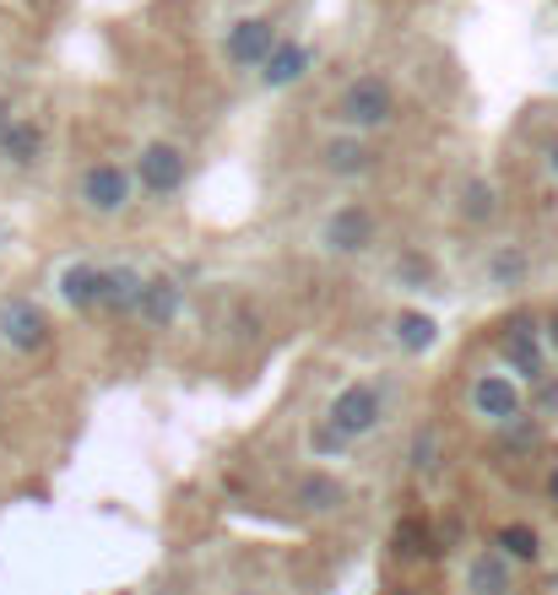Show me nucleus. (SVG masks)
Instances as JSON below:
<instances>
[{
    "mask_svg": "<svg viewBox=\"0 0 558 595\" xmlns=\"http://www.w3.org/2000/svg\"><path fill=\"white\" fill-rule=\"evenodd\" d=\"M390 114H396V92H390L386 77H352L342 87V98L331 103V120L347 135H369V130L390 125Z\"/></svg>",
    "mask_w": 558,
    "mask_h": 595,
    "instance_id": "obj_1",
    "label": "nucleus"
},
{
    "mask_svg": "<svg viewBox=\"0 0 558 595\" xmlns=\"http://www.w3.org/2000/svg\"><path fill=\"white\" fill-rule=\"evenodd\" d=\"M130 173H136V190H141L147 201H173V195L190 184V158H185L173 141H147Z\"/></svg>",
    "mask_w": 558,
    "mask_h": 595,
    "instance_id": "obj_2",
    "label": "nucleus"
},
{
    "mask_svg": "<svg viewBox=\"0 0 558 595\" xmlns=\"http://www.w3.org/2000/svg\"><path fill=\"white\" fill-rule=\"evenodd\" d=\"M375 239H380V222H375V212H369L363 201H342L337 212L320 222V244H326V255L358 260V255L375 250Z\"/></svg>",
    "mask_w": 558,
    "mask_h": 595,
    "instance_id": "obj_3",
    "label": "nucleus"
},
{
    "mask_svg": "<svg viewBox=\"0 0 558 595\" xmlns=\"http://www.w3.org/2000/svg\"><path fill=\"white\" fill-rule=\"evenodd\" d=\"M0 341H6L11 352H22V357L49 352V341H54L49 309L33 303V298H6V303H0Z\"/></svg>",
    "mask_w": 558,
    "mask_h": 595,
    "instance_id": "obj_4",
    "label": "nucleus"
},
{
    "mask_svg": "<svg viewBox=\"0 0 558 595\" xmlns=\"http://www.w3.org/2000/svg\"><path fill=\"white\" fill-rule=\"evenodd\" d=\"M77 201H82L92 216H120L136 201V173L126 163H92L77 179Z\"/></svg>",
    "mask_w": 558,
    "mask_h": 595,
    "instance_id": "obj_5",
    "label": "nucleus"
},
{
    "mask_svg": "<svg viewBox=\"0 0 558 595\" xmlns=\"http://www.w3.org/2000/svg\"><path fill=\"white\" fill-rule=\"evenodd\" d=\"M380 412H386V401H380V390H375V384H347V390H337V401H331L326 423L337 427L347 444H358V438H369V433L380 427Z\"/></svg>",
    "mask_w": 558,
    "mask_h": 595,
    "instance_id": "obj_6",
    "label": "nucleus"
},
{
    "mask_svg": "<svg viewBox=\"0 0 558 595\" xmlns=\"http://www.w3.org/2000/svg\"><path fill=\"white\" fill-rule=\"evenodd\" d=\"M472 412L482 423H516L526 412V390H520L516 374H477L472 380Z\"/></svg>",
    "mask_w": 558,
    "mask_h": 595,
    "instance_id": "obj_7",
    "label": "nucleus"
},
{
    "mask_svg": "<svg viewBox=\"0 0 558 595\" xmlns=\"http://www.w3.org/2000/svg\"><path fill=\"white\" fill-rule=\"evenodd\" d=\"M271 49H277V22H271V17H245V22H233L228 39H222V54H228L233 71H260Z\"/></svg>",
    "mask_w": 558,
    "mask_h": 595,
    "instance_id": "obj_8",
    "label": "nucleus"
},
{
    "mask_svg": "<svg viewBox=\"0 0 558 595\" xmlns=\"http://www.w3.org/2000/svg\"><path fill=\"white\" fill-rule=\"evenodd\" d=\"M505 363H510V374H516L520 384H537V380H548L542 374V336H537V325L526 320V314H516L510 325H505Z\"/></svg>",
    "mask_w": 558,
    "mask_h": 595,
    "instance_id": "obj_9",
    "label": "nucleus"
},
{
    "mask_svg": "<svg viewBox=\"0 0 558 595\" xmlns=\"http://www.w3.org/2000/svg\"><path fill=\"white\" fill-rule=\"evenodd\" d=\"M179 309H185V288H179L173 276H147V282H141V298H136V320H141V325L169 331L173 320H179Z\"/></svg>",
    "mask_w": 558,
    "mask_h": 595,
    "instance_id": "obj_10",
    "label": "nucleus"
},
{
    "mask_svg": "<svg viewBox=\"0 0 558 595\" xmlns=\"http://www.w3.org/2000/svg\"><path fill=\"white\" fill-rule=\"evenodd\" d=\"M375 147L363 141V135H331L326 147H320V163H326V173H337V179H363V173L375 169Z\"/></svg>",
    "mask_w": 558,
    "mask_h": 595,
    "instance_id": "obj_11",
    "label": "nucleus"
},
{
    "mask_svg": "<svg viewBox=\"0 0 558 595\" xmlns=\"http://www.w3.org/2000/svg\"><path fill=\"white\" fill-rule=\"evenodd\" d=\"M309 77V49L293 39H277V49L266 54V65H260V87L266 92H282V87H293Z\"/></svg>",
    "mask_w": 558,
    "mask_h": 595,
    "instance_id": "obj_12",
    "label": "nucleus"
},
{
    "mask_svg": "<svg viewBox=\"0 0 558 595\" xmlns=\"http://www.w3.org/2000/svg\"><path fill=\"white\" fill-rule=\"evenodd\" d=\"M293 504L303 514H337L347 504V487L331 471H303L299 482H293Z\"/></svg>",
    "mask_w": 558,
    "mask_h": 595,
    "instance_id": "obj_13",
    "label": "nucleus"
},
{
    "mask_svg": "<svg viewBox=\"0 0 558 595\" xmlns=\"http://www.w3.org/2000/svg\"><path fill=\"white\" fill-rule=\"evenodd\" d=\"M98 298H103V265L77 260V265H66V271H60V303H66V309L92 314V309H98Z\"/></svg>",
    "mask_w": 558,
    "mask_h": 595,
    "instance_id": "obj_14",
    "label": "nucleus"
},
{
    "mask_svg": "<svg viewBox=\"0 0 558 595\" xmlns=\"http://www.w3.org/2000/svg\"><path fill=\"white\" fill-rule=\"evenodd\" d=\"M0 158L11 169H33L43 158V125L39 120H6L0 125Z\"/></svg>",
    "mask_w": 558,
    "mask_h": 595,
    "instance_id": "obj_15",
    "label": "nucleus"
},
{
    "mask_svg": "<svg viewBox=\"0 0 558 595\" xmlns=\"http://www.w3.org/2000/svg\"><path fill=\"white\" fill-rule=\"evenodd\" d=\"M467 591L472 595H510V557L505 553H472L467 557Z\"/></svg>",
    "mask_w": 558,
    "mask_h": 595,
    "instance_id": "obj_16",
    "label": "nucleus"
},
{
    "mask_svg": "<svg viewBox=\"0 0 558 595\" xmlns=\"http://www.w3.org/2000/svg\"><path fill=\"white\" fill-rule=\"evenodd\" d=\"M390 336H396V346H401L407 357H418V352H429L434 341H439V320L424 314V309H401V314L390 320Z\"/></svg>",
    "mask_w": 558,
    "mask_h": 595,
    "instance_id": "obj_17",
    "label": "nucleus"
},
{
    "mask_svg": "<svg viewBox=\"0 0 558 595\" xmlns=\"http://www.w3.org/2000/svg\"><path fill=\"white\" fill-rule=\"evenodd\" d=\"M141 271L136 265H109L103 271V298H98V309H109V314H136V298H141Z\"/></svg>",
    "mask_w": 558,
    "mask_h": 595,
    "instance_id": "obj_18",
    "label": "nucleus"
},
{
    "mask_svg": "<svg viewBox=\"0 0 558 595\" xmlns=\"http://www.w3.org/2000/svg\"><path fill=\"white\" fill-rule=\"evenodd\" d=\"M526 276H531V255H526L520 244H499V250L488 255V288H505V293H510Z\"/></svg>",
    "mask_w": 558,
    "mask_h": 595,
    "instance_id": "obj_19",
    "label": "nucleus"
},
{
    "mask_svg": "<svg viewBox=\"0 0 558 595\" xmlns=\"http://www.w3.org/2000/svg\"><path fill=\"white\" fill-rule=\"evenodd\" d=\"M390 553L401 557V563H418V557H434L439 553V542H434V531L412 514V520H401L396 525V536H390Z\"/></svg>",
    "mask_w": 558,
    "mask_h": 595,
    "instance_id": "obj_20",
    "label": "nucleus"
},
{
    "mask_svg": "<svg viewBox=\"0 0 558 595\" xmlns=\"http://www.w3.org/2000/svg\"><path fill=\"white\" fill-rule=\"evenodd\" d=\"M494 553H505L510 563H542V536L531 531V525H499V536H494Z\"/></svg>",
    "mask_w": 558,
    "mask_h": 595,
    "instance_id": "obj_21",
    "label": "nucleus"
},
{
    "mask_svg": "<svg viewBox=\"0 0 558 595\" xmlns=\"http://www.w3.org/2000/svg\"><path fill=\"white\" fill-rule=\"evenodd\" d=\"M461 216L482 228V222H494L499 216V190L488 184V179H467V190H461Z\"/></svg>",
    "mask_w": 558,
    "mask_h": 595,
    "instance_id": "obj_22",
    "label": "nucleus"
},
{
    "mask_svg": "<svg viewBox=\"0 0 558 595\" xmlns=\"http://www.w3.org/2000/svg\"><path fill=\"white\" fill-rule=\"evenodd\" d=\"M309 455H315V461H342V455H347V438L331 423H320L315 433H309Z\"/></svg>",
    "mask_w": 558,
    "mask_h": 595,
    "instance_id": "obj_23",
    "label": "nucleus"
},
{
    "mask_svg": "<svg viewBox=\"0 0 558 595\" xmlns=\"http://www.w3.org/2000/svg\"><path fill=\"white\" fill-rule=\"evenodd\" d=\"M434 466H439V433L418 427L412 433V471H434Z\"/></svg>",
    "mask_w": 558,
    "mask_h": 595,
    "instance_id": "obj_24",
    "label": "nucleus"
},
{
    "mask_svg": "<svg viewBox=\"0 0 558 595\" xmlns=\"http://www.w3.org/2000/svg\"><path fill=\"white\" fill-rule=\"evenodd\" d=\"M396 271H401V282H418V288H424V282H434V260H424V255H401V265H396Z\"/></svg>",
    "mask_w": 558,
    "mask_h": 595,
    "instance_id": "obj_25",
    "label": "nucleus"
},
{
    "mask_svg": "<svg viewBox=\"0 0 558 595\" xmlns=\"http://www.w3.org/2000/svg\"><path fill=\"white\" fill-rule=\"evenodd\" d=\"M531 395H537V412H558V380H537Z\"/></svg>",
    "mask_w": 558,
    "mask_h": 595,
    "instance_id": "obj_26",
    "label": "nucleus"
},
{
    "mask_svg": "<svg viewBox=\"0 0 558 595\" xmlns=\"http://www.w3.org/2000/svg\"><path fill=\"white\" fill-rule=\"evenodd\" d=\"M548 498L558 504V461H554V471H548Z\"/></svg>",
    "mask_w": 558,
    "mask_h": 595,
    "instance_id": "obj_27",
    "label": "nucleus"
},
{
    "mask_svg": "<svg viewBox=\"0 0 558 595\" xmlns=\"http://www.w3.org/2000/svg\"><path fill=\"white\" fill-rule=\"evenodd\" d=\"M548 341H554V352H558V309H554V320H548Z\"/></svg>",
    "mask_w": 558,
    "mask_h": 595,
    "instance_id": "obj_28",
    "label": "nucleus"
},
{
    "mask_svg": "<svg viewBox=\"0 0 558 595\" xmlns=\"http://www.w3.org/2000/svg\"><path fill=\"white\" fill-rule=\"evenodd\" d=\"M548 169L558 173V135H554V147H548Z\"/></svg>",
    "mask_w": 558,
    "mask_h": 595,
    "instance_id": "obj_29",
    "label": "nucleus"
},
{
    "mask_svg": "<svg viewBox=\"0 0 558 595\" xmlns=\"http://www.w3.org/2000/svg\"><path fill=\"white\" fill-rule=\"evenodd\" d=\"M6 120H11V103H6V92H0V125H6Z\"/></svg>",
    "mask_w": 558,
    "mask_h": 595,
    "instance_id": "obj_30",
    "label": "nucleus"
},
{
    "mask_svg": "<svg viewBox=\"0 0 558 595\" xmlns=\"http://www.w3.org/2000/svg\"><path fill=\"white\" fill-rule=\"evenodd\" d=\"M0 244H6V222H0Z\"/></svg>",
    "mask_w": 558,
    "mask_h": 595,
    "instance_id": "obj_31",
    "label": "nucleus"
}]
</instances>
